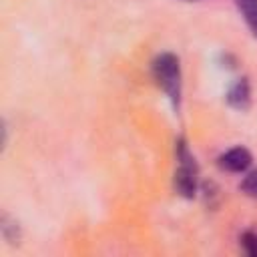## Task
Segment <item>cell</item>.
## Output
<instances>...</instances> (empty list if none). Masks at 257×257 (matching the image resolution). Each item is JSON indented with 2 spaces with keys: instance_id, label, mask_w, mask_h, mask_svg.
Here are the masks:
<instances>
[{
  "instance_id": "obj_7",
  "label": "cell",
  "mask_w": 257,
  "mask_h": 257,
  "mask_svg": "<svg viewBox=\"0 0 257 257\" xmlns=\"http://www.w3.org/2000/svg\"><path fill=\"white\" fill-rule=\"evenodd\" d=\"M239 241H241L243 251H245L249 257H257V231H255V229L243 231L241 237H239Z\"/></svg>"
},
{
  "instance_id": "obj_6",
  "label": "cell",
  "mask_w": 257,
  "mask_h": 257,
  "mask_svg": "<svg viewBox=\"0 0 257 257\" xmlns=\"http://www.w3.org/2000/svg\"><path fill=\"white\" fill-rule=\"evenodd\" d=\"M0 231H2V237L8 241V243H16L18 245V241H20V225L16 223V219H12L8 213H4L2 215V219H0Z\"/></svg>"
},
{
  "instance_id": "obj_5",
  "label": "cell",
  "mask_w": 257,
  "mask_h": 257,
  "mask_svg": "<svg viewBox=\"0 0 257 257\" xmlns=\"http://www.w3.org/2000/svg\"><path fill=\"white\" fill-rule=\"evenodd\" d=\"M239 14L243 16L249 32L257 38V0H233Z\"/></svg>"
},
{
  "instance_id": "obj_9",
  "label": "cell",
  "mask_w": 257,
  "mask_h": 257,
  "mask_svg": "<svg viewBox=\"0 0 257 257\" xmlns=\"http://www.w3.org/2000/svg\"><path fill=\"white\" fill-rule=\"evenodd\" d=\"M183 2H197V0H183Z\"/></svg>"
},
{
  "instance_id": "obj_4",
  "label": "cell",
  "mask_w": 257,
  "mask_h": 257,
  "mask_svg": "<svg viewBox=\"0 0 257 257\" xmlns=\"http://www.w3.org/2000/svg\"><path fill=\"white\" fill-rule=\"evenodd\" d=\"M225 100L235 110H247L251 106V84H249V78H245V76L237 78L229 86V90L225 94Z\"/></svg>"
},
{
  "instance_id": "obj_3",
  "label": "cell",
  "mask_w": 257,
  "mask_h": 257,
  "mask_svg": "<svg viewBox=\"0 0 257 257\" xmlns=\"http://www.w3.org/2000/svg\"><path fill=\"white\" fill-rule=\"evenodd\" d=\"M251 163L253 157L245 147H231L217 157V167L225 173H245Z\"/></svg>"
},
{
  "instance_id": "obj_2",
  "label": "cell",
  "mask_w": 257,
  "mask_h": 257,
  "mask_svg": "<svg viewBox=\"0 0 257 257\" xmlns=\"http://www.w3.org/2000/svg\"><path fill=\"white\" fill-rule=\"evenodd\" d=\"M175 157H177V171L173 179L175 191L183 199H193L199 193V163L183 137L175 141Z\"/></svg>"
},
{
  "instance_id": "obj_8",
  "label": "cell",
  "mask_w": 257,
  "mask_h": 257,
  "mask_svg": "<svg viewBox=\"0 0 257 257\" xmlns=\"http://www.w3.org/2000/svg\"><path fill=\"white\" fill-rule=\"evenodd\" d=\"M239 191H241L243 195L251 197V199H257V169L249 171V173L243 177V181L239 183Z\"/></svg>"
},
{
  "instance_id": "obj_1",
  "label": "cell",
  "mask_w": 257,
  "mask_h": 257,
  "mask_svg": "<svg viewBox=\"0 0 257 257\" xmlns=\"http://www.w3.org/2000/svg\"><path fill=\"white\" fill-rule=\"evenodd\" d=\"M151 72L159 88L167 94L171 100V106L175 112L181 108L183 98V72H181V60L173 52H161L151 62Z\"/></svg>"
}]
</instances>
